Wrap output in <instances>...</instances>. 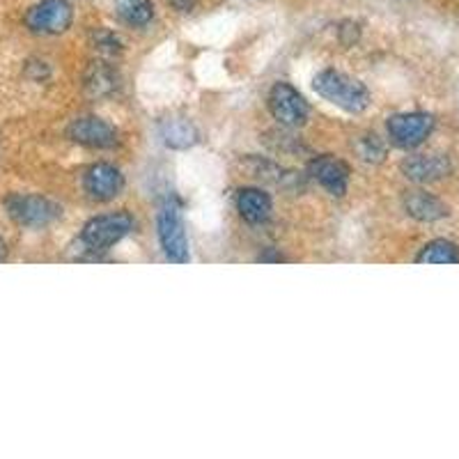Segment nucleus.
<instances>
[{
    "label": "nucleus",
    "mask_w": 459,
    "mask_h": 459,
    "mask_svg": "<svg viewBox=\"0 0 459 459\" xmlns=\"http://www.w3.org/2000/svg\"><path fill=\"white\" fill-rule=\"evenodd\" d=\"M313 88L324 101L338 106L344 113L359 115L370 106V92H368L366 85L350 74L338 72V69L319 72L313 79Z\"/></svg>",
    "instance_id": "obj_1"
},
{
    "label": "nucleus",
    "mask_w": 459,
    "mask_h": 459,
    "mask_svg": "<svg viewBox=\"0 0 459 459\" xmlns=\"http://www.w3.org/2000/svg\"><path fill=\"white\" fill-rule=\"evenodd\" d=\"M134 228H136V221L126 212L94 216L81 230V244L92 253H104L115 244H120L125 237H129Z\"/></svg>",
    "instance_id": "obj_2"
},
{
    "label": "nucleus",
    "mask_w": 459,
    "mask_h": 459,
    "mask_svg": "<svg viewBox=\"0 0 459 459\" xmlns=\"http://www.w3.org/2000/svg\"><path fill=\"white\" fill-rule=\"evenodd\" d=\"M157 235L163 253L175 264H186L191 260L188 253V237L184 230L182 209L172 198L163 200L157 214Z\"/></svg>",
    "instance_id": "obj_3"
},
{
    "label": "nucleus",
    "mask_w": 459,
    "mask_h": 459,
    "mask_svg": "<svg viewBox=\"0 0 459 459\" xmlns=\"http://www.w3.org/2000/svg\"><path fill=\"white\" fill-rule=\"evenodd\" d=\"M5 209L14 223L23 228H44L60 216V207L44 195L14 194L5 200Z\"/></svg>",
    "instance_id": "obj_4"
},
{
    "label": "nucleus",
    "mask_w": 459,
    "mask_h": 459,
    "mask_svg": "<svg viewBox=\"0 0 459 459\" xmlns=\"http://www.w3.org/2000/svg\"><path fill=\"white\" fill-rule=\"evenodd\" d=\"M269 110H272L273 120H278L287 129L303 126L310 115L308 101L303 100L301 92L290 83L273 85L269 92Z\"/></svg>",
    "instance_id": "obj_5"
},
{
    "label": "nucleus",
    "mask_w": 459,
    "mask_h": 459,
    "mask_svg": "<svg viewBox=\"0 0 459 459\" xmlns=\"http://www.w3.org/2000/svg\"><path fill=\"white\" fill-rule=\"evenodd\" d=\"M388 138L402 150L423 145L434 131V117L429 113H397L388 117Z\"/></svg>",
    "instance_id": "obj_6"
},
{
    "label": "nucleus",
    "mask_w": 459,
    "mask_h": 459,
    "mask_svg": "<svg viewBox=\"0 0 459 459\" xmlns=\"http://www.w3.org/2000/svg\"><path fill=\"white\" fill-rule=\"evenodd\" d=\"M74 22L69 0H39L26 14V26L37 35H60Z\"/></svg>",
    "instance_id": "obj_7"
},
{
    "label": "nucleus",
    "mask_w": 459,
    "mask_h": 459,
    "mask_svg": "<svg viewBox=\"0 0 459 459\" xmlns=\"http://www.w3.org/2000/svg\"><path fill=\"white\" fill-rule=\"evenodd\" d=\"M83 188L85 194L92 200L100 203H108V200L117 198L125 188V175L120 168H115L113 163H94L85 170L83 175Z\"/></svg>",
    "instance_id": "obj_8"
},
{
    "label": "nucleus",
    "mask_w": 459,
    "mask_h": 459,
    "mask_svg": "<svg viewBox=\"0 0 459 459\" xmlns=\"http://www.w3.org/2000/svg\"><path fill=\"white\" fill-rule=\"evenodd\" d=\"M67 134L74 143L92 150H110L120 141L117 129L101 117H79L69 125Z\"/></svg>",
    "instance_id": "obj_9"
},
{
    "label": "nucleus",
    "mask_w": 459,
    "mask_h": 459,
    "mask_svg": "<svg viewBox=\"0 0 459 459\" xmlns=\"http://www.w3.org/2000/svg\"><path fill=\"white\" fill-rule=\"evenodd\" d=\"M310 178L326 191V194L342 198L350 188V166L335 157H317L308 166Z\"/></svg>",
    "instance_id": "obj_10"
},
{
    "label": "nucleus",
    "mask_w": 459,
    "mask_h": 459,
    "mask_svg": "<svg viewBox=\"0 0 459 459\" xmlns=\"http://www.w3.org/2000/svg\"><path fill=\"white\" fill-rule=\"evenodd\" d=\"M450 170H453V166H450L446 154H416V157H409L402 161L404 178L418 184L444 179Z\"/></svg>",
    "instance_id": "obj_11"
},
{
    "label": "nucleus",
    "mask_w": 459,
    "mask_h": 459,
    "mask_svg": "<svg viewBox=\"0 0 459 459\" xmlns=\"http://www.w3.org/2000/svg\"><path fill=\"white\" fill-rule=\"evenodd\" d=\"M159 138L170 150H188L200 141V131L186 117H166L159 122Z\"/></svg>",
    "instance_id": "obj_12"
},
{
    "label": "nucleus",
    "mask_w": 459,
    "mask_h": 459,
    "mask_svg": "<svg viewBox=\"0 0 459 459\" xmlns=\"http://www.w3.org/2000/svg\"><path fill=\"white\" fill-rule=\"evenodd\" d=\"M237 212L248 223L260 225L272 216V198L262 188H241L237 194Z\"/></svg>",
    "instance_id": "obj_13"
},
{
    "label": "nucleus",
    "mask_w": 459,
    "mask_h": 459,
    "mask_svg": "<svg viewBox=\"0 0 459 459\" xmlns=\"http://www.w3.org/2000/svg\"><path fill=\"white\" fill-rule=\"evenodd\" d=\"M404 209L411 219L423 221V223H432V221H441L448 216V207L428 191H411L404 198Z\"/></svg>",
    "instance_id": "obj_14"
},
{
    "label": "nucleus",
    "mask_w": 459,
    "mask_h": 459,
    "mask_svg": "<svg viewBox=\"0 0 459 459\" xmlns=\"http://www.w3.org/2000/svg\"><path fill=\"white\" fill-rule=\"evenodd\" d=\"M85 90L94 97H106L117 90V74L104 63L90 65L88 74H85Z\"/></svg>",
    "instance_id": "obj_15"
},
{
    "label": "nucleus",
    "mask_w": 459,
    "mask_h": 459,
    "mask_svg": "<svg viewBox=\"0 0 459 459\" xmlns=\"http://www.w3.org/2000/svg\"><path fill=\"white\" fill-rule=\"evenodd\" d=\"M416 262L420 264H459V248L448 239H434L423 246Z\"/></svg>",
    "instance_id": "obj_16"
},
{
    "label": "nucleus",
    "mask_w": 459,
    "mask_h": 459,
    "mask_svg": "<svg viewBox=\"0 0 459 459\" xmlns=\"http://www.w3.org/2000/svg\"><path fill=\"white\" fill-rule=\"evenodd\" d=\"M115 10L122 22L136 28L147 26L154 16L152 0H115Z\"/></svg>",
    "instance_id": "obj_17"
},
{
    "label": "nucleus",
    "mask_w": 459,
    "mask_h": 459,
    "mask_svg": "<svg viewBox=\"0 0 459 459\" xmlns=\"http://www.w3.org/2000/svg\"><path fill=\"white\" fill-rule=\"evenodd\" d=\"M356 152L359 157L368 163H381L384 157H386V145L381 143L379 136H363L359 143H356Z\"/></svg>",
    "instance_id": "obj_18"
},
{
    "label": "nucleus",
    "mask_w": 459,
    "mask_h": 459,
    "mask_svg": "<svg viewBox=\"0 0 459 459\" xmlns=\"http://www.w3.org/2000/svg\"><path fill=\"white\" fill-rule=\"evenodd\" d=\"M94 47H97V51L106 53V56H113V53L120 51L117 37H115L113 32H106V30H100L97 35H94Z\"/></svg>",
    "instance_id": "obj_19"
},
{
    "label": "nucleus",
    "mask_w": 459,
    "mask_h": 459,
    "mask_svg": "<svg viewBox=\"0 0 459 459\" xmlns=\"http://www.w3.org/2000/svg\"><path fill=\"white\" fill-rule=\"evenodd\" d=\"M168 3H170L178 12H184V14H186V12H194L195 5H198V0H168Z\"/></svg>",
    "instance_id": "obj_20"
},
{
    "label": "nucleus",
    "mask_w": 459,
    "mask_h": 459,
    "mask_svg": "<svg viewBox=\"0 0 459 459\" xmlns=\"http://www.w3.org/2000/svg\"><path fill=\"white\" fill-rule=\"evenodd\" d=\"M7 260V244L5 239L0 237V262H5Z\"/></svg>",
    "instance_id": "obj_21"
}]
</instances>
